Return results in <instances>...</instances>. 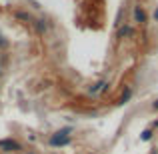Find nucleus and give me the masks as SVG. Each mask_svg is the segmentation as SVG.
<instances>
[{
	"mask_svg": "<svg viewBox=\"0 0 158 154\" xmlns=\"http://www.w3.org/2000/svg\"><path fill=\"white\" fill-rule=\"evenodd\" d=\"M70 132H72V128H64V130H58L56 134L50 138V144L52 146H66V144L70 142Z\"/></svg>",
	"mask_w": 158,
	"mask_h": 154,
	"instance_id": "f257e3e1",
	"label": "nucleus"
},
{
	"mask_svg": "<svg viewBox=\"0 0 158 154\" xmlns=\"http://www.w3.org/2000/svg\"><path fill=\"white\" fill-rule=\"evenodd\" d=\"M20 144L16 142V140H12V138H4V140H0V150H20Z\"/></svg>",
	"mask_w": 158,
	"mask_h": 154,
	"instance_id": "f03ea898",
	"label": "nucleus"
},
{
	"mask_svg": "<svg viewBox=\"0 0 158 154\" xmlns=\"http://www.w3.org/2000/svg\"><path fill=\"white\" fill-rule=\"evenodd\" d=\"M134 22H138V24L146 22V10H144L142 6H136L134 8Z\"/></svg>",
	"mask_w": 158,
	"mask_h": 154,
	"instance_id": "7ed1b4c3",
	"label": "nucleus"
},
{
	"mask_svg": "<svg viewBox=\"0 0 158 154\" xmlns=\"http://www.w3.org/2000/svg\"><path fill=\"white\" fill-rule=\"evenodd\" d=\"M106 86H108V82H106V80H98L94 86H90L88 92H90V94H98V92H102V90H106Z\"/></svg>",
	"mask_w": 158,
	"mask_h": 154,
	"instance_id": "20e7f679",
	"label": "nucleus"
},
{
	"mask_svg": "<svg viewBox=\"0 0 158 154\" xmlns=\"http://www.w3.org/2000/svg\"><path fill=\"white\" fill-rule=\"evenodd\" d=\"M32 26H34V30L38 32V34H44V32L48 30V26H46V22H44V20H32Z\"/></svg>",
	"mask_w": 158,
	"mask_h": 154,
	"instance_id": "39448f33",
	"label": "nucleus"
},
{
	"mask_svg": "<svg viewBox=\"0 0 158 154\" xmlns=\"http://www.w3.org/2000/svg\"><path fill=\"white\" fill-rule=\"evenodd\" d=\"M130 34H132V26H130V24H124V26L118 28V34H116V36H118V38H128Z\"/></svg>",
	"mask_w": 158,
	"mask_h": 154,
	"instance_id": "423d86ee",
	"label": "nucleus"
},
{
	"mask_svg": "<svg viewBox=\"0 0 158 154\" xmlns=\"http://www.w3.org/2000/svg\"><path fill=\"white\" fill-rule=\"evenodd\" d=\"M14 16H16V18H20V20H26V22H30V24H32V20H34L30 14H26V12H20V10H16Z\"/></svg>",
	"mask_w": 158,
	"mask_h": 154,
	"instance_id": "0eeeda50",
	"label": "nucleus"
},
{
	"mask_svg": "<svg viewBox=\"0 0 158 154\" xmlns=\"http://www.w3.org/2000/svg\"><path fill=\"white\" fill-rule=\"evenodd\" d=\"M130 96H132V88H126V90H124V94H122V98H120V102H128V100H130Z\"/></svg>",
	"mask_w": 158,
	"mask_h": 154,
	"instance_id": "6e6552de",
	"label": "nucleus"
},
{
	"mask_svg": "<svg viewBox=\"0 0 158 154\" xmlns=\"http://www.w3.org/2000/svg\"><path fill=\"white\" fill-rule=\"evenodd\" d=\"M150 136H152V130H144L142 136H140V140H150Z\"/></svg>",
	"mask_w": 158,
	"mask_h": 154,
	"instance_id": "1a4fd4ad",
	"label": "nucleus"
},
{
	"mask_svg": "<svg viewBox=\"0 0 158 154\" xmlns=\"http://www.w3.org/2000/svg\"><path fill=\"white\" fill-rule=\"evenodd\" d=\"M154 20L158 22V6H156V10H154Z\"/></svg>",
	"mask_w": 158,
	"mask_h": 154,
	"instance_id": "9d476101",
	"label": "nucleus"
},
{
	"mask_svg": "<svg viewBox=\"0 0 158 154\" xmlns=\"http://www.w3.org/2000/svg\"><path fill=\"white\" fill-rule=\"evenodd\" d=\"M152 108H154V110H158V100H156L154 104H152Z\"/></svg>",
	"mask_w": 158,
	"mask_h": 154,
	"instance_id": "9b49d317",
	"label": "nucleus"
},
{
	"mask_svg": "<svg viewBox=\"0 0 158 154\" xmlns=\"http://www.w3.org/2000/svg\"><path fill=\"white\" fill-rule=\"evenodd\" d=\"M28 154H34V152H28Z\"/></svg>",
	"mask_w": 158,
	"mask_h": 154,
	"instance_id": "f8f14e48",
	"label": "nucleus"
}]
</instances>
